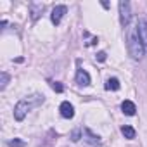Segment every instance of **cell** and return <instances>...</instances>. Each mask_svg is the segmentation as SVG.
<instances>
[{"mask_svg":"<svg viewBox=\"0 0 147 147\" xmlns=\"http://www.w3.org/2000/svg\"><path fill=\"white\" fill-rule=\"evenodd\" d=\"M121 111H123V114H126V116H133V114L137 113V107H135V104H133L131 100H123Z\"/></svg>","mask_w":147,"mask_h":147,"instance_id":"9","label":"cell"},{"mask_svg":"<svg viewBox=\"0 0 147 147\" xmlns=\"http://www.w3.org/2000/svg\"><path fill=\"white\" fill-rule=\"evenodd\" d=\"M59 111H61V116H62V118H66V119H71L73 116H75V107H73V104H69L67 100L61 104Z\"/></svg>","mask_w":147,"mask_h":147,"instance_id":"7","label":"cell"},{"mask_svg":"<svg viewBox=\"0 0 147 147\" xmlns=\"http://www.w3.org/2000/svg\"><path fill=\"white\" fill-rule=\"evenodd\" d=\"M137 30H138V36H140L142 43L147 47V19H140Z\"/></svg>","mask_w":147,"mask_h":147,"instance_id":"8","label":"cell"},{"mask_svg":"<svg viewBox=\"0 0 147 147\" xmlns=\"http://www.w3.org/2000/svg\"><path fill=\"white\" fill-rule=\"evenodd\" d=\"M121 133H123V135H125V138H128V140H133V138H135V135H137L135 128H131L130 125L121 126Z\"/></svg>","mask_w":147,"mask_h":147,"instance_id":"11","label":"cell"},{"mask_svg":"<svg viewBox=\"0 0 147 147\" xmlns=\"http://www.w3.org/2000/svg\"><path fill=\"white\" fill-rule=\"evenodd\" d=\"M0 78H2V80H0V90H4V88L7 87V83H9V80H11V76L7 75V73H5V71H2V73H0Z\"/></svg>","mask_w":147,"mask_h":147,"instance_id":"13","label":"cell"},{"mask_svg":"<svg viewBox=\"0 0 147 147\" xmlns=\"http://www.w3.org/2000/svg\"><path fill=\"white\" fill-rule=\"evenodd\" d=\"M80 135H82V130H75V131L71 133V140L73 142H78L80 140Z\"/></svg>","mask_w":147,"mask_h":147,"instance_id":"16","label":"cell"},{"mask_svg":"<svg viewBox=\"0 0 147 147\" xmlns=\"http://www.w3.org/2000/svg\"><path fill=\"white\" fill-rule=\"evenodd\" d=\"M76 83L80 87H88L90 85V75L80 66H78V71H76Z\"/></svg>","mask_w":147,"mask_h":147,"instance_id":"5","label":"cell"},{"mask_svg":"<svg viewBox=\"0 0 147 147\" xmlns=\"http://www.w3.org/2000/svg\"><path fill=\"white\" fill-rule=\"evenodd\" d=\"M130 18H131L130 2L123 0V2H119V19H121V24H123V26H128V24H130Z\"/></svg>","mask_w":147,"mask_h":147,"instance_id":"3","label":"cell"},{"mask_svg":"<svg viewBox=\"0 0 147 147\" xmlns=\"http://www.w3.org/2000/svg\"><path fill=\"white\" fill-rule=\"evenodd\" d=\"M7 145H9V147H24V142H23L21 138H14V140H9Z\"/></svg>","mask_w":147,"mask_h":147,"instance_id":"14","label":"cell"},{"mask_svg":"<svg viewBox=\"0 0 147 147\" xmlns=\"http://www.w3.org/2000/svg\"><path fill=\"white\" fill-rule=\"evenodd\" d=\"M67 12V7L66 5H55L54 9H52V14H50V19H52V23L57 26L59 23H61V19H62V16Z\"/></svg>","mask_w":147,"mask_h":147,"instance_id":"4","label":"cell"},{"mask_svg":"<svg viewBox=\"0 0 147 147\" xmlns=\"http://www.w3.org/2000/svg\"><path fill=\"white\" fill-rule=\"evenodd\" d=\"M30 9H31V19L36 21L38 16L43 12V4H36V2H31L30 4Z\"/></svg>","mask_w":147,"mask_h":147,"instance_id":"10","label":"cell"},{"mask_svg":"<svg viewBox=\"0 0 147 147\" xmlns=\"http://www.w3.org/2000/svg\"><path fill=\"white\" fill-rule=\"evenodd\" d=\"M43 102H45V97L40 95V94H33V95L23 97V99L14 106V118H16L18 121H23V119L26 118V114H28L31 109L42 106Z\"/></svg>","mask_w":147,"mask_h":147,"instance_id":"1","label":"cell"},{"mask_svg":"<svg viewBox=\"0 0 147 147\" xmlns=\"http://www.w3.org/2000/svg\"><path fill=\"white\" fill-rule=\"evenodd\" d=\"M50 87H52V90H55L57 94H61V92H64V87L59 83V82H50Z\"/></svg>","mask_w":147,"mask_h":147,"instance_id":"15","label":"cell"},{"mask_svg":"<svg viewBox=\"0 0 147 147\" xmlns=\"http://www.w3.org/2000/svg\"><path fill=\"white\" fill-rule=\"evenodd\" d=\"M95 57H97V61H100V62H104V61H106V57H107V54H106V52H99V54H97Z\"/></svg>","mask_w":147,"mask_h":147,"instance_id":"17","label":"cell"},{"mask_svg":"<svg viewBox=\"0 0 147 147\" xmlns=\"http://www.w3.org/2000/svg\"><path fill=\"white\" fill-rule=\"evenodd\" d=\"M126 45H128V52L133 59H142L144 55V43L138 36V30L135 26H126Z\"/></svg>","mask_w":147,"mask_h":147,"instance_id":"2","label":"cell"},{"mask_svg":"<svg viewBox=\"0 0 147 147\" xmlns=\"http://www.w3.org/2000/svg\"><path fill=\"white\" fill-rule=\"evenodd\" d=\"M83 137H85V142H87V144H90V145H94V147H100V138H99V135L92 133L90 128H83Z\"/></svg>","mask_w":147,"mask_h":147,"instance_id":"6","label":"cell"},{"mask_svg":"<svg viewBox=\"0 0 147 147\" xmlns=\"http://www.w3.org/2000/svg\"><path fill=\"white\" fill-rule=\"evenodd\" d=\"M106 90H119V80L118 78H109L106 82Z\"/></svg>","mask_w":147,"mask_h":147,"instance_id":"12","label":"cell"}]
</instances>
